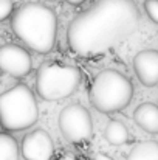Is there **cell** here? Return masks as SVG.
Returning a JSON list of instances; mask_svg holds the SVG:
<instances>
[{"label":"cell","instance_id":"cell-8","mask_svg":"<svg viewBox=\"0 0 158 160\" xmlns=\"http://www.w3.org/2000/svg\"><path fill=\"white\" fill-rule=\"evenodd\" d=\"M20 154L25 160H51L54 156L53 138L45 129H34L23 137Z\"/></svg>","mask_w":158,"mask_h":160},{"label":"cell","instance_id":"cell-1","mask_svg":"<svg viewBox=\"0 0 158 160\" xmlns=\"http://www.w3.org/2000/svg\"><path fill=\"white\" fill-rule=\"evenodd\" d=\"M138 23L140 11L133 0H98L70 22L67 42L81 58L99 56L130 38Z\"/></svg>","mask_w":158,"mask_h":160},{"label":"cell","instance_id":"cell-7","mask_svg":"<svg viewBox=\"0 0 158 160\" xmlns=\"http://www.w3.org/2000/svg\"><path fill=\"white\" fill-rule=\"evenodd\" d=\"M33 68V59L23 47L17 44H5L0 47V72L14 78L26 76Z\"/></svg>","mask_w":158,"mask_h":160},{"label":"cell","instance_id":"cell-17","mask_svg":"<svg viewBox=\"0 0 158 160\" xmlns=\"http://www.w3.org/2000/svg\"><path fill=\"white\" fill-rule=\"evenodd\" d=\"M92 160H113V159H112L110 156H107L105 152H96Z\"/></svg>","mask_w":158,"mask_h":160},{"label":"cell","instance_id":"cell-10","mask_svg":"<svg viewBox=\"0 0 158 160\" xmlns=\"http://www.w3.org/2000/svg\"><path fill=\"white\" fill-rule=\"evenodd\" d=\"M135 123L147 134H158V106L154 103H143L133 112Z\"/></svg>","mask_w":158,"mask_h":160},{"label":"cell","instance_id":"cell-12","mask_svg":"<svg viewBox=\"0 0 158 160\" xmlns=\"http://www.w3.org/2000/svg\"><path fill=\"white\" fill-rule=\"evenodd\" d=\"M126 160H158V142L146 140L136 143Z\"/></svg>","mask_w":158,"mask_h":160},{"label":"cell","instance_id":"cell-15","mask_svg":"<svg viewBox=\"0 0 158 160\" xmlns=\"http://www.w3.org/2000/svg\"><path fill=\"white\" fill-rule=\"evenodd\" d=\"M14 12V2L12 0H0V22L11 17Z\"/></svg>","mask_w":158,"mask_h":160},{"label":"cell","instance_id":"cell-6","mask_svg":"<svg viewBox=\"0 0 158 160\" xmlns=\"http://www.w3.org/2000/svg\"><path fill=\"white\" fill-rule=\"evenodd\" d=\"M59 129L68 143L79 145L89 142L93 135V121L90 112L84 106L73 103L59 113Z\"/></svg>","mask_w":158,"mask_h":160},{"label":"cell","instance_id":"cell-2","mask_svg":"<svg viewBox=\"0 0 158 160\" xmlns=\"http://www.w3.org/2000/svg\"><path fill=\"white\" fill-rule=\"evenodd\" d=\"M11 30L28 48L36 53L47 54L56 44L57 16L44 3L28 2L12 12Z\"/></svg>","mask_w":158,"mask_h":160},{"label":"cell","instance_id":"cell-13","mask_svg":"<svg viewBox=\"0 0 158 160\" xmlns=\"http://www.w3.org/2000/svg\"><path fill=\"white\" fill-rule=\"evenodd\" d=\"M19 145L8 132H0V160H19Z\"/></svg>","mask_w":158,"mask_h":160},{"label":"cell","instance_id":"cell-11","mask_svg":"<svg viewBox=\"0 0 158 160\" xmlns=\"http://www.w3.org/2000/svg\"><path fill=\"white\" fill-rule=\"evenodd\" d=\"M104 137H105V140H107L110 145H113V146L126 145V143L129 142L127 126H126L122 121L112 120V121H108V124L105 126Z\"/></svg>","mask_w":158,"mask_h":160},{"label":"cell","instance_id":"cell-9","mask_svg":"<svg viewBox=\"0 0 158 160\" xmlns=\"http://www.w3.org/2000/svg\"><path fill=\"white\" fill-rule=\"evenodd\" d=\"M133 70L138 81L146 87L158 84V50H141L133 58Z\"/></svg>","mask_w":158,"mask_h":160},{"label":"cell","instance_id":"cell-5","mask_svg":"<svg viewBox=\"0 0 158 160\" xmlns=\"http://www.w3.org/2000/svg\"><path fill=\"white\" fill-rule=\"evenodd\" d=\"M82 79L81 70L60 62H45L36 73L37 95L45 101H59L73 95Z\"/></svg>","mask_w":158,"mask_h":160},{"label":"cell","instance_id":"cell-14","mask_svg":"<svg viewBox=\"0 0 158 160\" xmlns=\"http://www.w3.org/2000/svg\"><path fill=\"white\" fill-rule=\"evenodd\" d=\"M144 9L149 19L158 25V0H144Z\"/></svg>","mask_w":158,"mask_h":160},{"label":"cell","instance_id":"cell-3","mask_svg":"<svg viewBox=\"0 0 158 160\" xmlns=\"http://www.w3.org/2000/svg\"><path fill=\"white\" fill-rule=\"evenodd\" d=\"M133 97V84L130 79L115 68L99 72L89 92L92 106L103 113H113L130 104Z\"/></svg>","mask_w":158,"mask_h":160},{"label":"cell","instance_id":"cell-18","mask_svg":"<svg viewBox=\"0 0 158 160\" xmlns=\"http://www.w3.org/2000/svg\"><path fill=\"white\" fill-rule=\"evenodd\" d=\"M67 3H70V5H81V3H84L85 0H65Z\"/></svg>","mask_w":158,"mask_h":160},{"label":"cell","instance_id":"cell-4","mask_svg":"<svg viewBox=\"0 0 158 160\" xmlns=\"http://www.w3.org/2000/svg\"><path fill=\"white\" fill-rule=\"evenodd\" d=\"M37 118V101L26 84H17L0 95V126L6 132L28 129Z\"/></svg>","mask_w":158,"mask_h":160},{"label":"cell","instance_id":"cell-16","mask_svg":"<svg viewBox=\"0 0 158 160\" xmlns=\"http://www.w3.org/2000/svg\"><path fill=\"white\" fill-rule=\"evenodd\" d=\"M56 160H78L76 159V156L73 154V152H68V151H65V152H62V154H59Z\"/></svg>","mask_w":158,"mask_h":160}]
</instances>
